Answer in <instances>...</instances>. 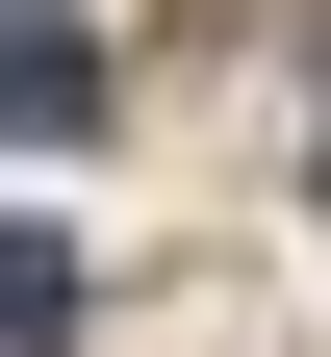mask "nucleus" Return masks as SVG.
<instances>
[{
	"label": "nucleus",
	"mask_w": 331,
	"mask_h": 357,
	"mask_svg": "<svg viewBox=\"0 0 331 357\" xmlns=\"http://www.w3.org/2000/svg\"><path fill=\"white\" fill-rule=\"evenodd\" d=\"M0 357H77V255L52 230H0Z\"/></svg>",
	"instance_id": "nucleus-2"
},
{
	"label": "nucleus",
	"mask_w": 331,
	"mask_h": 357,
	"mask_svg": "<svg viewBox=\"0 0 331 357\" xmlns=\"http://www.w3.org/2000/svg\"><path fill=\"white\" fill-rule=\"evenodd\" d=\"M0 128H102V52H77L52 0H0Z\"/></svg>",
	"instance_id": "nucleus-1"
}]
</instances>
